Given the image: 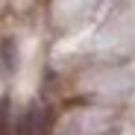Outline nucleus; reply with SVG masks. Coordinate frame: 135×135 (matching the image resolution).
I'll use <instances>...</instances> for the list:
<instances>
[{
	"instance_id": "nucleus-1",
	"label": "nucleus",
	"mask_w": 135,
	"mask_h": 135,
	"mask_svg": "<svg viewBox=\"0 0 135 135\" xmlns=\"http://www.w3.org/2000/svg\"><path fill=\"white\" fill-rule=\"evenodd\" d=\"M18 135H35V129H38V106H30L24 115L18 118Z\"/></svg>"
},
{
	"instance_id": "nucleus-3",
	"label": "nucleus",
	"mask_w": 135,
	"mask_h": 135,
	"mask_svg": "<svg viewBox=\"0 0 135 135\" xmlns=\"http://www.w3.org/2000/svg\"><path fill=\"white\" fill-rule=\"evenodd\" d=\"M0 135H6V103L0 100Z\"/></svg>"
},
{
	"instance_id": "nucleus-2",
	"label": "nucleus",
	"mask_w": 135,
	"mask_h": 135,
	"mask_svg": "<svg viewBox=\"0 0 135 135\" xmlns=\"http://www.w3.org/2000/svg\"><path fill=\"white\" fill-rule=\"evenodd\" d=\"M15 68V56H12V41H3V71Z\"/></svg>"
}]
</instances>
